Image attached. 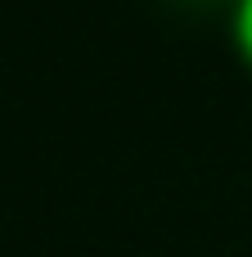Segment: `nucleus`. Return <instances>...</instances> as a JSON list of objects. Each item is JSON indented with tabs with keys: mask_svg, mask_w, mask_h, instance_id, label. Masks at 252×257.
Instances as JSON below:
<instances>
[{
	"mask_svg": "<svg viewBox=\"0 0 252 257\" xmlns=\"http://www.w3.org/2000/svg\"><path fill=\"white\" fill-rule=\"evenodd\" d=\"M230 36H234L239 59L252 68V0H234V9H230Z\"/></svg>",
	"mask_w": 252,
	"mask_h": 257,
	"instance_id": "nucleus-1",
	"label": "nucleus"
}]
</instances>
